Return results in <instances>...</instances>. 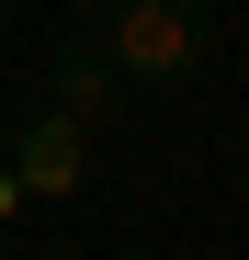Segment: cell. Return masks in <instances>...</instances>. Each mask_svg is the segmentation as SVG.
<instances>
[{"instance_id": "6da1fadb", "label": "cell", "mask_w": 249, "mask_h": 260, "mask_svg": "<svg viewBox=\"0 0 249 260\" xmlns=\"http://www.w3.org/2000/svg\"><path fill=\"white\" fill-rule=\"evenodd\" d=\"M91 46L113 57L124 91H181V79L215 68V12H204V0H102Z\"/></svg>"}, {"instance_id": "7a4b0ae2", "label": "cell", "mask_w": 249, "mask_h": 260, "mask_svg": "<svg viewBox=\"0 0 249 260\" xmlns=\"http://www.w3.org/2000/svg\"><path fill=\"white\" fill-rule=\"evenodd\" d=\"M0 158H12L23 204H79V192H91V136H79L68 113H46V102H34L12 136H0Z\"/></svg>"}, {"instance_id": "3957f363", "label": "cell", "mask_w": 249, "mask_h": 260, "mask_svg": "<svg viewBox=\"0 0 249 260\" xmlns=\"http://www.w3.org/2000/svg\"><path fill=\"white\" fill-rule=\"evenodd\" d=\"M46 113H68L79 136H102V124L124 113V79H113V57L91 46V34H68V46L46 57Z\"/></svg>"}, {"instance_id": "277c9868", "label": "cell", "mask_w": 249, "mask_h": 260, "mask_svg": "<svg viewBox=\"0 0 249 260\" xmlns=\"http://www.w3.org/2000/svg\"><path fill=\"white\" fill-rule=\"evenodd\" d=\"M12 215H23V181H12V158H0V226H12Z\"/></svg>"}, {"instance_id": "5b68a950", "label": "cell", "mask_w": 249, "mask_h": 260, "mask_svg": "<svg viewBox=\"0 0 249 260\" xmlns=\"http://www.w3.org/2000/svg\"><path fill=\"white\" fill-rule=\"evenodd\" d=\"M68 12H102V0H68Z\"/></svg>"}, {"instance_id": "8992f818", "label": "cell", "mask_w": 249, "mask_h": 260, "mask_svg": "<svg viewBox=\"0 0 249 260\" xmlns=\"http://www.w3.org/2000/svg\"><path fill=\"white\" fill-rule=\"evenodd\" d=\"M0 260H12V249H0Z\"/></svg>"}]
</instances>
